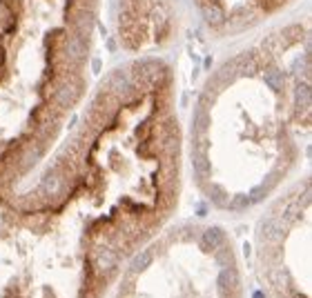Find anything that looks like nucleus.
I'll use <instances>...</instances> for the list:
<instances>
[{"mask_svg":"<svg viewBox=\"0 0 312 298\" xmlns=\"http://www.w3.org/2000/svg\"><path fill=\"white\" fill-rule=\"evenodd\" d=\"M254 298H263V294H254Z\"/></svg>","mask_w":312,"mask_h":298,"instance_id":"14","label":"nucleus"},{"mask_svg":"<svg viewBox=\"0 0 312 298\" xmlns=\"http://www.w3.org/2000/svg\"><path fill=\"white\" fill-rule=\"evenodd\" d=\"M268 278H270V285L275 287V292H288L290 294L292 285H290V278L283 269H270L268 272Z\"/></svg>","mask_w":312,"mask_h":298,"instance_id":"6","label":"nucleus"},{"mask_svg":"<svg viewBox=\"0 0 312 298\" xmlns=\"http://www.w3.org/2000/svg\"><path fill=\"white\" fill-rule=\"evenodd\" d=\"M210 198H212L214 203L219 205V207H225V205L230 203L228 196H225V191L221 189V187H210Z\"/></svg>","mask_w":312,"mask_h":298,"instance_id":"12","label":"nucleus"},{"mask_svg":"<svg viewBox=\"0 0 312 298\" xmlns=\"http://www.w3.org/2000/svg\"><path fill=\"white\" fill-rule=\"evenodd\" d=\"M118 265V252L112 247V245L103 243V245H96L92 249V267L94 272H98V276H107L112 274Z\"/></svg>","mask_w":312,"mask_h":298,"instance_id":"1","label":"nucleus"},{"mask_svg":"<svg viewBox=\"0 0 312 298\" xmlns=\"http://www.w3.org/2000/svg\"><path fill=\"white\" fill-rule=\"evenodd\" d=\"M192 162H194V171L199 176H208L210 174V160H208V156H205V151H196L194 149Z\"/></svg>","mask_w":312,"mask_h":298,"instance_id":"9","label":"nucleus"},{"mask_svg":"<svg viewBox=\"0 0 312 298\" xmlns=\"http://www.w3.org/2000/svg\"><path fill=\"white\" fill-rule=\"evenodd\" d=\"M261 238L268 245H279V240L283 238V223H277L275 218H268L261 223Z\"/></svg>","mask_w":312,"mask_h":298,"instance_id":"4","label":"nucleus"},{"mask_svg":"<svg viewBox=\"0 0 312 298\" xmlns=\"http://www.w3.org/2000/svg\"><path fill=\"white\" fill-rule=\"evenodd\" d=\"M217 287H219V294L230 298L234 296L239 292V287H241V281H239V272L234 269V265L230 267H223L217 278Z\"/></svg>","mask_w":312,"mask_h":298,"instance_id":"3","label":"nucleus"},{"mask_svg":"<svg viewBox=\"0 0 312 298\" xmlns=\"http://www.w3.org/2000/svg\"><path fill=\"white\" fill-rule=\"evenodd\" d=\"M154 254H156V249L152 247V249H145V252H141L136 258H134V263H132V272H143V269H147L152 265V261H154Z\"/></svg>","mask_w":312,"mask_h":298,"instance_id":"8","label":"nucleus"},{"mask_svg":"<svg viewBox=\"0 0 312 298\" xmlns=\"http://www.w3.org/2000/svg\"><path fill=\"white\" fill-rule=\"evenodd\" d=\"M80 91H83V83L80 80H71L67 76L65 83H60L58 87L51 91V103L58 109H67L80 98Z\"/></svg>","mask_w":312,"mask_h":298,"instance_id":"2","label":"nucleus"},{"mask_svg":"<svg viewBox=\"0 0 312 298\" xmlns=\"http://www.w3.org/2000/svg\"><path fill=\"white\" fill-rule=\"evenodd\" d=\"M201 243H203V249L205 252H210V249H219L221 245H225V234L221 232L219 227H210L203 232V238H201Z\"/></svg>","mask_w":312,"mask_h":298,"instance_id":"5","label":"nucleus"},{"mask_svg":"<svg viewBox=\"0 0 312 298\" xmlns=\"http://www.w3.org/2000/svg\"><path fill=\"white\" fill-rule=\"evenodd\" d=\"M208 127H210L208 109H205V107H196V112H194V132H196V136H205Z\"/></svg>","mask_w":312,"mask_h":298,"instance_id":"7","label":"nucleus"},{"mask_svg":"<svg viewBox=\"0 0 312 298\" xmlns=\"http://www.w3.org/2000/svg\"><path fill=\"white\" fill-rule=\"evenodd\" d=\"M263 78H266V83L270 85L272 89H281L283 87V74L279 69H266L263 71Z\"/></svg>","mask_w":312,"mask_h":298,"instance_id":"11","label":"nucleus"},{"mask_svg":"<svg viewBox=\"0 0 312 298\" xmlns=\"http://www.w3.org/2000/svg\"><path fill=\"white\" fill-rule=\"evenodd\" d=\"M214 258H217V263L219 265H223V267L234 265V254H232V249H230L228 245H221L219 249H214Z\"/></svg>","mask_w":312,"mask_h":298,"instance_id":"10","label":"nucleus"},{"mask_svg":"<svg viewBox=\"0 0 312 298\" xmlns=\"http://www.w3.org/2000/svg\"><path fill=\"white\" fill-rule=\"evenodd\" d=\"M248 205H250V198H248V196H234V198L228 203V207H232V209L239 211V209H246Z\"/></svg>","mask_w":312,"mask_h":298,"instance_id":"13","label":"nucleus"}]
</instances>
